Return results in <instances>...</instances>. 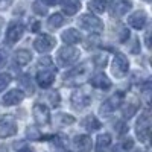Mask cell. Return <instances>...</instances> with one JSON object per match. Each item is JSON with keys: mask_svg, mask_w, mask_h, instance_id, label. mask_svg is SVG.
Instances as JSON below:
<instances>
[{"mask_svg": "<svg viewBox=\"0 0 152 152\" xmlns=\"http://www.w3.org/2000/svg\"><path fill=\"white\" fill-rule=\"evenodd\" d=\"M91 70H93V61L90 59L75 66L64 75V85H69V87L81 85L85 79H88L91 76Z\"/></svg>", "mask_w": 152, "mask_h": 152, "instance_id": "6da1fadb", "label": "cell"}, {"mask_svg": "<svg viewBox=\"0 0 152 152\" xmlns=\"http://www.w3.org/2000/svg\"><path fill=\"white\" fill-rule=\"evenodd\" d=\"M55 76H56V70L52 59L49 56H44L38 61L37 66V75H35V81L41 88H49L55 82Z\"/></svg>", "mask_w": 152, "mask_h": 152, "instance_id": "7a4b0ae2", "label": "cell"}, {"mask_svg": "<svg viewBox=\"0 0 152 152\" xmlns=\"http://www.w3.org/2000/svg\"><path fill=\"white\" fill-rule=\"evenodd\" d=\"M79 50L75 46H62L56 52V64L58 67H70L79 61Z\"/></svg>", "mask_w": 152, "mask_h": 152, "instance_id": "3957f363", "label": "cell"}, {"mask_svg": "<svg viewBox=\"0 0 152 152\" xmlns=\"http://www.w3.org/2000/svg\"><path fill=\"white\" fill-rule=\"evenodd\" d=\"M78 24L79 28H82L84 31H88L93 35H99L104 31V23L97 15L91 14V12H87V14H82L78 18Z\"/></svg>", "mask_w": 152, "mask_h": 152, "instance_id": "277c9868", "label": "cell"}, {"mask_svg": "<svg viewBox=\"0 0 152 152\" xmlns=\"http://www.w3.org/2000/svg\"><path fill=\"white\" fill-rule=\"evenodd\" d=\"M149 134H151V114H149V108H146L140 113V116L137 119L135 135L140 138L142 143H148L149 142Z\"/></svg>", "mask_w": 152, "mask_h": 152, "instance_id": "5b68a950", "label": "cell"}, {"mask_svg": "<svg viewBox=\"0 0 152 152\" xmlns=\"http://www.w3.org/2000/svg\"><path fill=\"white\" fill-rule=\"evenodd\" d=\"M123 97H125V93L123 91H117L116 94H113L108 99H105L102 102V105H100V108H99V114L102 117H110L117 108L122 107Z\"/></svg>", "mask_w": 152, "mask_h": 152, "instance_id": "8992f818", "label": "cell"}, {"mask_svg": "<svg viewBox=\"0 0 152 152\" xmlns=\"http://www.w3.org/2000/svg\"><path fill=\"white\" fill-rule=\"evenodd\" d=\"M70 104H72L73 110L82 111L91 104V94L87 90H84V88H76L70 96Z\"/></svg>", "mask_w": 152, "mask_h": 152, "instance_id": "52a82bcc", "label": "cell"}, {"mask_svg": "<svg viewBox=\"0 0 152 152\" xmlns=\"http://www.w3.org/2000/svg\"><path fill=\"white\" fill-rule=\"evenodd\" d=\"M111 72L116 78H125L129 72V61L123 55L122 52H116L113 58V64H111Z\"/></svg>", "mask_w": 152, "mask_h": 152, "instance_id": "ba28073f", "label": "cell"}, {"mask_svg": "<svg viewBox=\"0 0 152 152\" xmlns=\"http://www.w3.org/2000/svg\"><path fill=\"white\" fill-rule=\"evenodd\" d=\"M24 34V24L21 21H11L6 28L5 34V44L6 46H14Z\"/></svg>", "mask_w": 152, "mask_h": 152, "instance_id": "9c48e42d", "label": "cell"}, {"mask_svg": "<svg viewBox=\"0 0 152 152\" xmlns=\"http://www.w3.org/2000/svg\"><path fill=\"white\" fill-rule=\"evenodd\" d=\"M132 8L131 0H111L108 2V12L113 18H120L128 14V11Z\"/></svg>", "mask_w": 152, "mask_h": 152, "instance_id": "30bf717a", "label": "cell"}, {"mask_svg": "<svg viewBox=\"0 0 152 152\" xmlns=\"http://www.w3.org/2000/svg\"><path fill=\"white\" fill-rule=\"evenodd\" d=\"M56 44V38L49 35V34H41L34 40V49L38 53H49Z\"/></svg>", "mask_w": 152, "mask_h": 152, "instance_id": "8fae6325", "label": "cell"}, {"mask_svg": "<svg viewBox=\"0 0 152 152\" xmlns=\"http://www.w3.org/2000/svg\"><path fill=\"white\" fill-rule=\"evenodd\" d=\"M32 114H34V120L38 126H47L50 123V110L46 104H40L37 102L32 108Z\"/></svg>", "mask_w": 152, "mask_h": 152, "instance_id": "7c38bea8", "label": "cell"}, {"mask_svg": "<svg viewBox=\"0 0 152 152\" xmlns=\"http://www.w3.org/2000/svg\"><path fill=\"white\" fill-rule=\"evenodd\" d=\"M17 134V122L12 117H2L0 119V138H8Z\"/></svg>", "mask_w": 152, "mask_h": 152, "instance_id": "4fadbf2b", "label": "cell"}, {"mask_svg": "<svg viewBox=\"0 0 152 152\" xmlns=\"http://www.w3.org/2000/svg\"><path fill=\"white\" fill-rule=\"evenodd\" d=\"M26 97L24 93L20 90V88H12V90L6 91L2 97V104L5 107H14V105H18L23 102V99Z\"/></svg>", "mask_w": 152, "mask_h": 152, "instance_id": "5bb4252c", "label": "cell"}, {"mask_svg": "<svg viewBox=\"0 0 152 152\" xmlns=\"http://www.w3.org/2000/svg\"><path fill=\"white\" fill-rule=\"evenodd\" d=\"M146 23H148V14L143 9H138V11L132 12L128 17V24L135 31H142L146 26Z\"/></svg>", "mask_w": 152, "mask_h": 152, "instance_id": "9a60e30c", "label": "cell"}, {"mask_svg": "<svg viewBox=\"0 0 152 152\" xmlns=\"http://www.w3.org/2000/svg\"><path fill=\"white\" fill-rule=\"evenodd\" d=\"M88 82L91 84V87L94 88H99V90H110L111 88V79L108 78V76L104 73V72H97L94 75H91L90 78H88Z\"/></svg>", "mask_w": 152, "mask_h": 152, "instance_id": "2e32d148", "label": "cell"}, {"mask_svg": "<svg viewBox=\"0 0 152 152\" xmlns=\"http://www.w3.org/2000/svg\"><path fill=\"white\" fill-rule=\"evenodd\" d=\"M73 146L78 152H90L91 151V137L87 134H79L73 138Z\"/></svg>", "mask_w": 152, "mask_h": 152, "instance_id": "e0dca14e", "label": "cell"}, {"mask_svg": "<svg viewBox=\"0 0 152 152\" xmlns=\"http://www.w3.org/2000/svg\"><path fill=\"white\" fill-rule=\"evenodd\" d=\"M61 40L66 43V46H75L76 43H79L82 40V35L79 31H76L75 28H69L61 34Z\"/></svg>", "mask_w": 152, "mask_h": 152, "instance_id": "ac0fdd59", "label": "cell"}, {"mask_svg": "<svg viewBox=\"0 0 152 152\" xmlns=\"http://www.w3.org/2000/svg\"><path fill=\"white\" fill-rule=\"evenodd\" d=\"M59 2H61L64 14H67V15L78 14L81 9V0H59Z\"/></svg>", "mask_w": 152, "mask_h": 152, "instance_id": "d6986e66", "label": "cell"}, {"mask_svg": "<svg viewBox=\"0 0 152 152\" xmlns=\"http://www.w3.org/2000/svg\"><path fill=\"white\" fill-rule=\"evenodd\" d=\"M111 146V135L108 132L99 134L96 138V145H94V151L96 152H107Z\"/></svg>", "mask_w": 152, "mask_h": 152, "instance_id": "ffe728a7", "label": "cell"}, {"mask_svg": "<svg viewBox=\"0 0 152 152\" xmlns=\"http://www.w3.org/2000/svg\"><path fill=\"white\" fill-rule=\"evenodd\" d=\"M14 59H15V64L17 66L24 67V66H28L29 62L32 61V53L29 52L28 49H20V50H17V52H15Z\"/></svg>", "mask_w": 152, "mask_h": 152, "instance_id": "44dd1931", "label": "cell"}, {"mask_svg": "<svg viewBox=\"0 0 152 152\" xmlns=\"http://www.w3.org/2000/svg\"><path fill=\"white\" fill-rule=\"evenodd\" d=\"M66 15L61 14V12H55V14H52L49 18H47V28L49 29H58L61 28L62 24L66 23Z\"/></svg>", "mask_w": 152, "mask_h": 152, "instance_id": "7402d4cb", "label": "cell"}, {"mask_svg": "<svg viewBox=\"0 0 152 152\" xmlns=\"http://www.w3.org/2000/svg\"><path fill=\"white\" fill-rule=\"evenodd\" d=\"M123 104H125V107H123L122 113H123L125 119H131L138 111V108H140V104H138L137 99H132V100H129V102H123Z\"/></svg>", "mask_w": 152, "mask_h": 152, "instance_id": "603a6c76", "label": "cell"}, {"mask_svg": "<svg viewBox=\"0 0 152 152\" xmlns=\"http://www.w3.org/2000/svg\"><path fill=\"white\" fill-rule=\"evenodd\" d=\"M18 82H20V85H21L20 90L24 93V96H26V94H34L35 88H34V84H32V81H31V76H29V75H21L20 78H18Z\"/></svg>", "mask_w": 152, "mask_h": 152, "instance_id": "cb8c5ba5", "label": "cell"}, {"mask_svg": "<svg viewBox=\"0 0 152 152\" xmlns=\"http://www.w3.org/2000/svg\"><path fill=\"white\" fill-rule=\"evenodd\" d=\"M82 126L87 129V131H91V132H94V131H97L100 126V122H99V119L96 117V116H93V114H90V116H87V117H84V120H82Z\"/></svg>", "mask_w": 152, "mask_h": 152, "instance_id": "d4e9b609", "label": "cell"}, {"mask_svg": "<svg viewBox=\"0 0 152 152\" xmlns=\"http://www.w3.org/2000/svg\"><path fill=\"white\" fill-rule=\"evenodd\" d=\"M132 148H134V140L131 137H126V138H122L119 143H116V146L113 148L111 152H129Z\"/></svg>", "mask_w": 152, "mask_h": 152, "instance_id": "484cf974", "label": "cell"}, {"mask_svg": "<svg viewBox=\"0 0 152 152\" xmlns=\"http://www.w3.org/2000/svg\"><path fill=\"white\" fill-rule=\"evenodd\" d=\"M88 8H90V12H93V14H102L108 8V0H90Z\"/></svg>", "mask_w": 152, "mask_h": 152, "instance_id": "4316f807", "label": "cell"}, {"mask_svg": "<svg viewBox=\"0 0 152 152\" xmlns=\"http://www.w3.org/2000/svg\"><path fill=\"white\" fill-rule=\"evenodd\" d=\"M26 137L29 138V140H34V142H41L44 135L41 134V131L37 128V126H28L26 129Z\"/></svg>", "mask_w": 152, "mask_h": 152, "instance_id": "83f0119b", "label": "cell"}, {"mask_svg": "<svg viewBox=\"0 0 152 152\" xmlns=\"http://www.w3.org/2000/svg\"><path fill=\"white\" fill-rule=\"evenodd\" d=\"M32 11L35 12L37 15H40V17L47 15V6L41 2V0H37V2L32 3Z\"/></svg>", "mask_w": 152, "mask_h": 152, "instance_id": "f1b7e54d", "label": "cell"}, {"mask_svg": "<svg viewBox=\"0 0 152 152\" xmlns=\"http://www.w3.org/2000/svg\"><path fill=\"white\" fill-rule=\"evenodd\" d=\"M11 81H12L11 73H6V72L0 73V93H2L3 90H6V87L11 84Z\"/></svg>", "mask_w": 152, "mask_h": 152, "instance_id": "f546056e", "label": "cell"}, {"mask_svg": "<svg viewBox=\"0 0 152 152\" xmlns=\"http://www.w3.org/2000/svg\"><path fill=\"white\" fill-rule=\"evenodd\" d=\"M47 97H49V102L52 104V107H58V105H59V102H61L59 93H58L56 90H52V91H49Z\"/></svg>", "mask_w": 152, "mask_h": 152, "instance_id": "4dcf8cb0", "label": "cell"}, {"mask_svg": "<svg viewBox=\"0 0 152 152\" xmlns=\"http://www.w3.org/2000/svg\"><path fill=\"white\" fill-rule=\"evenodd\" d=\"M99 46V35H90L87 38V43H85V47L87 49H94V47H97Z\"/></svg>", "mask_w": 152, "mask_h": 152, "instance_id": "1f68e13d", "label": "cell"}, {"mask_svg": "<svg viewBox=\"0 0 152 152\" xmlns=\"http://www.w3.org/2000/svg\"><path fill=\"white\" fill-rule=\"evenodd\" d=\"M107 61H108L107 53H104V55H96V56H94V59H93V64H96L97 67H105Z\"/></svg>", "mask_w": 152, "mask_h": 152, "instance_id": "d6a6232c", "label": "cell"}, {"mask_svg": "<svg viewBox=\"0 0 152 152\" xmlns=\"http://www.w3.org/2000/svg\"><path fill=\"white\" fill-rule=\"evenodd\" d=\"M58 119L61 120L62 125H70L75 122V117L70 116V114H58Z\"/></svg>", "mask_w": 152, "mask_h": 152, "instance_id": "836d02e7", "label": "cell"}, {"mask_svg": "<svg viewBox=\"0 0 152 152\" xmlns=\"http://www.w3.org/2000/svg\"><path fill=\"white\" fill-rule=\"evenodd\" d=\"M116 126H117V132H119L120 135L128 132V126H126V123H125V122H117V123H116Z\"/></svg>", "mask_w": 152, "mask_h": 152, "instance_id": "e575fe53", "label": "cell"}, {"mask_svg": "<svg viewBox=\"0 0 152 152\" xmlns=\"http://www.w3.org/2000/svg\"><path fill=\"white\" fill-rule=\"evenodd\" d=\"M14 0H0V11H6L12 6Z\"/></svg>", "mask_w": 152, "mask_h": 152, "instance_id": "d590c367", "label": "cell"}, {"mask_svg": "<svg viewBox=\"0 0 152 152\" xmlns=\"http://www.w3.org/2000/svg\"><path fill=\"white\" fill-rule=\"evenodd\" d=\"M6 61H8V52L5 49H0V67H3Z\"/></svg>", "mask_w": 152, "mask_h": 152, "instance_id": "8d00e7d4", "label": "cell"}, {"mask_svg": "<svg viewBox=\"0 0 152 152\" xmlns=\"http://www.w3.org/2000/svg\"><path fill=\"white\" fill-rule=\"evenodd\" d=\"M29 29H31V32H38V31H40V21L35 20L34 23H31L29 24Z\"/></svg>", "mask_w": 152, "mask_h": 152, "instance_id": "74e56055", "label": "cell"}, {"mask_svg": "<svg viewBox=\"0 0 152 152\" xmlns=\"http://www.w3.org/2000/svg\"><path fill=\"white\" fill-rule=\"evenodd\" d=\"M41 2H43V3H44V5L49 8V6H53V5H56V3L59 2V0H41Z\"/></svg>", "mask_w": 152, "mask_h": 152, "instance_id": "f35d334b", "label": "cell"}, {"mask_svg": "<svg viewBox=\"0 0 152 152\" xmlns=\"http://www.w3.org/2000/svg\"><path fill=\"white\" fill-rule=\"evenodd\" d=\"M18 152H35V151H34V148H31V146H23V148L18 149Z\"/></svg>", "mask_w": 152, "mask_h": 152, "instance_id": "ab89813d", "label": "cell"}, {"mask_svg": "<svg viewBox=\"0 0 152 152\" xmlns=\"http://www.w3.org/2000/svg\"><path fill=\"white\" fill-rule=\"evenodd\" d=\"M149 37H151V31H148V32H146V35H145V43H146V47H148V49L151 47V43H149Z\"/></svg>", "mask_w": 152, "mask_h": 152, "instance_id": "60d3db41", "label": "cell"}, {"mask_svg": "<svg viewBox=\"0 0 152 152\" xmlns=\"http://www.w3.org/2000/svg\"><path fill=\"white\" fill-rule=\"evenodd\" d=\"M2 28H3V18L0 17V31H2Z\"/></svg>", "mask_w": 152, "mask_h": 152, "instance_id": "b9f144b4", "label": "cell"}, {"mask_svg": "<svg viewBox=\"0 0 152 152\" xmlns=\"http://www.w3.org/2000/svg\"><path fill=\"white\" fill-rule=\"evenodd\" d=\"M143 2H148V3H149V2H151V0H143Z\"/></svg>", "mask_w": 152, "mask_h": 152, "instance_id": "7bdbcfd3", "label": "cell"}, {"mask_svg": "<svg viewBox=\"0 0 152 152\" xmlns=\"http://www.w3.org/2000/svg\"><path fill=\"white\" fill-rule=\"evenodd\" d=\"M137 152H145V151H140V149H138V151H137Z\"/></svg>", "mask_w": 152, "mask_h": 152, "instance_id": "ee69618b", "label": "cell"}]
</instances>
